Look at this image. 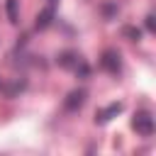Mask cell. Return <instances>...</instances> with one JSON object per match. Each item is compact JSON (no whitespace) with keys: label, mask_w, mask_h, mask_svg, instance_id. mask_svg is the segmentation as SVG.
<instances>
[{"label":"cell","mask_w":156,"mask_h":156,"mask_svg":"<svg viewBox=\"0 0 156 156\" xmlns=\"http://www.w3.org/2000/svg\"><path fill=\"white\" fill-rule=\"evenodd\" d=\"M132 127L136 129V134L151 136V134H154V117H151L149 112H136L134 119H132Z\"/></svg>","instance_id":"cell-1"},{"label":"cell","mask_w":156,"mask_h":156,"mask_svg":"<svg viewBox=\"0 0 156 156\" xmlns=\"http://www.w3.org/2000/svg\"><path fill=\"white\" fill-rule=\"evenodd\" d=\"M119 112H122V102H112L110 107H105V110H100L95 119H98L100 124H105V122H110V119H112L115 115H119Z\"/></svg>","instance_id":"cell-2"},{"label":"cell","mask_w":156,"mask_h":156,"mask_svg":"<svg viewBox=\"0 0 156 156\" xmlns=\"http://www.w3.org/2000/svg\"><path fill=\"white\" fill-rule=\"evenodd\" d=\"M102 68H107L110 73H119V56L115 51H105L102 56Z\"/></svg>","instance_id":"cell-3"},{"label":"cell","mask_w":156,"mask_h":156,"mask_svg":"<svg viewBox=\"0 0 156 156\" xmlns=\"http://www.w3.org/2000/svg\"><path fill=\"white\" fill-rule=\"evenodd\" d=\"M78 61H80V56H78L76 51H63V54L58 56V66H63V68H76Z\"/></svg>","instance_id":"cell-4"},{"label":"cell","mask_w":156,"mask_h":156,"mask_svg":"<svg viewBox=\"0 0 156 156\" xmlns=\"http://www.w3.org/2000/svg\"><path fill=\"white\" fill-rule=\"evenodd\" d=\"M85 90H73L71 95H68V100H66V110H76V107H80L83 102H85Z\"/></svg>","instance_id":"cell-5"},{"label":"cell","mask_w":156,"mask_h":156,"mask_svg":"<svg viewBox=\"0 0 156 156\" xmlns=\"http://www.w3.org/2000/svg\"><path fill=\"white\" fill-rule=\"evenodd\" d=\"M51 20H54V7H46V10H41V12L37 15V27L44 29V27L51 24Z\"/></svg>","instance_id":"cell-6"},{"label":"cell","mask_w":156,"mask_h":156,"mask_svg":"<svg viewBox=\"0 0 156 156\" xmlns=\"http://www.w3.org/2000/svg\"><path fill=\"white\" fill-rule=\"evenodd\" d=\"M7 15L10 22H17V0H7Z\"/></svg>","instance_id":"cell-7"},{"label":"cell","mask_w":156,"mask_h":156,"mask_svg":"<svg viewBox=\"0 0 156 156\" xmlns=\"http://www.w3.org/2000/svg\"><path fill=\"white\" fill-rule=\"evenodd\" d=\"M124 34H127V37H132V39H139V29H134V27H127V29H124Z\"/></svg>","instance_id":"cell-8"},{"label":"cell","mask_w":156,"mask_h":156,"mask_svg":"<svg viewBox=\"0 0 156 156\" xmlns=\"http://www.w3.org/2000/svg\"><path fill=\"white\" fill-rule=\"evenodd\" d=\"M146 29H149V32H154V17H151V15L146 17Z\"/></svg>","instance_id":"cell-9"}]
</instances>
